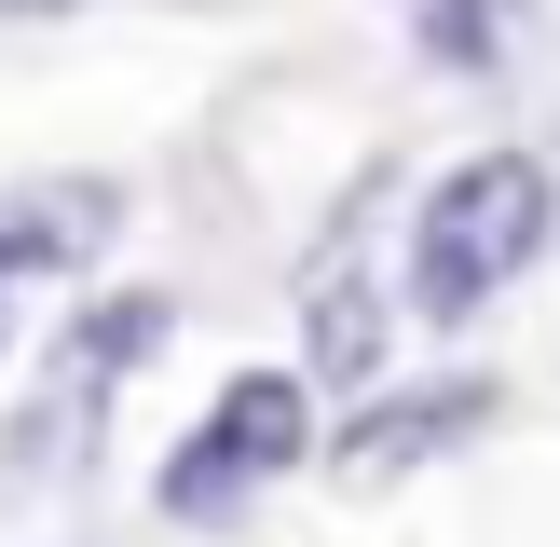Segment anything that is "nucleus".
Listing matches in <instances>:
<instances>
[{
  "label": "nucleus",
  "instance_id": "f03ea898",
  "mask_svg": "<svg viewBox=\"0 0 560 547\" xmlns=\"http://www.w3.org/2000/svg\"><path fill=\"white\" fill-rule=\"evenodd\" d=\"M315 383L301 370H233L206 397V424L164 452V520H233L246 492H273V479H301L315 465Z\"/></svg>",
  "mask_w": 560,
  "mask_h": 547
},
{
  "label": "nucleus",
  "instance_id": "7ed1b4c3",
  "mask_svg": "<svg viewBox=\"0 0 560 547\" xmlns=\"http://www.w3.org/2000/svg\"><path fill=\"white\" fill-rule=\"evenodd\" d=\"M492 424V383H424V397H397L383 424H342V438H315L342 479H397V465H424V452H452V438H479Z\"/></svg>",
  "mask_w": 560,
  "mask_h": 547
},
{
  "label": "nucleus",
  "instance_id": "20e7f679",
  "mask_svg": "<svg viewBox=\"0 0 560 547\" xmlns=\"http://www.w3.org/2000/svg\"><path fill=\"white\" fill-rule=\"evenodd\" d=\"M534 42V0H424V55H479V69H506V55Z\"/></svg>",
  "mask_w": 560,
  "mask_h": 547
},
{
  "label": "nucleus",
  "instance_id": "f257e3e1",
  "mask_svg": "<svg viewBox=\"0 0 560 547\" xmlns=\"http://www.w3.org/2000/svg\"><path fill=\"white\" fill-rule=\"evenodd\" d=\"M547 219H560V191H547L534 151H465L452 178L424 191V219H410V315L465 328L479 301H506L520 274H534Z\"/></svg>",
  "mask_w": 560,
  "mask_h": 547
}]
</instances>
